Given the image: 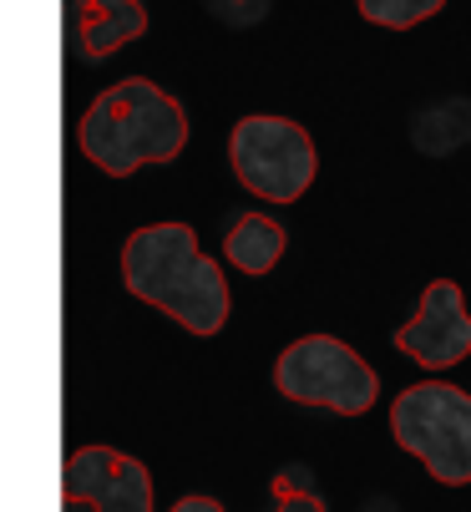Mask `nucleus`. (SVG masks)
I'll return each mask as SVG.
<instances>
[{"label": "nucleus", "mask_w": 471, "mask_h": 512, "mask_svg": "<svg viewBox=\"0 0 471 512\" xmlns=\"http://www.w3.org/2000/svg\"><path fill=\"white\" fill-rule=\"evenodd\" d=\"M122 284L193 335H218L228 320L223 269L198 249L193 224H147L122 244Z\"/></svg>", "instance_id": "nucleus-1"}, {"label": "nucleus", "mask_w": 471, "mask_h": 512, "mask_svg": "<svg viewBox=\"0 0 471 512\" xmlns=\"http://www.w3.org/2000/svg\"><path fill=\"white\" fill-rule=\"evenodd\" d=\"M183 142H188L183 107L147 77L107 87L76 122V148L107 178H132L147 163H173Z\"/></svg>", "instance_id": "nucleus-2"}, {"label": "nucleus", "mask_w": 471, "mask_h": 512, "mask_svg": "<svg viewBox=\"0 0 471 512\" xmlns=\"http://www.w3.org/2000/svg\"><path fill=\"white\" fill-rule=\"evenodd\" d=\"M396 442L446 487L471 482V396L446 381H426L396 396L390 406Z\"/></svg>", "instance_id": "nucleus-3"}, {"label": "nucleus", "mask_w": 471, "mask_h": 512, "mask_svg": "<svg viewBox=\"0 0 471 512\" xmlns=\"http://www.w3.org/2000/svg\"><path fill=\"white\" fill-rule=\"evenodd\" d=\"M274 386L299 406H325L340 416H365L380 396L375 371L335 335H304L284 345L274 360Z\"/></svg>", "instance_id": "nucleus-4"}, {"label": "nucleus", "mask_w": 471, "mask_h": 512, "mask_svg": "<svg viewBox=\"0 0 471 512\" xmlns=\"http://www.w3.org/2000/svg\"><path fill=\"white\" fill-rule=\"evenodd\" d=\"M228 163L249 193L294 203L314 183V142L289 117H244L228 137Z\"/></svg>", "instance_id": "nucleus-5"}, {"label": "nucleus", "mask_w": 471, "mask_h": 512, "mask_svg": "<svg viewBox=\"0 0 471 512\" xmlns=\"http://www.w3.org/2000/svg\"><path fill=\"white\" fill-rule=\"evenodd\" d=\"M61 497L92 512H152V477L112 447H76L61 467Z\"/></svg>", "instance_id": "nucleus-6"}, {"label": "nucleus", "mask_w": 471, "mask_h": 512, "mask_svg": "<svg viewBox=\"0 0 471 512\" xmlns=\"http://www.w3.org/2000/svg\"><path fill=\"white\" fill-rule=\"evenodd\" d=\"M396 345L411 360H421L426 371H446V365L471 355V315L461 305V284L456 279H436L426 289L416 320H406L396 330Z\"/></svg>", "instance_id": "nucleus-7"}, {"label": "nucleus", "mask_w": 471, "mask_h": 512, "mask_svg": "<svg viewBox=\"0 0 471 512\" xmlns=\"http://www.w3.org/2000/svg\"><path fill=\"white\" fill-rule=\"evenodd\" d=\"M147 31V6L142 0H82L76 6V41H82V56L102 61L117 46L137 41Z\"/></svg>", "instance_id": "nucleus-8"}, {"label": "nucleus", "mask_w": 471, "mask_h": 512, "mask_svg": "<svg viewBox=\"0 0 471 512\" xmlns=\"http://www.w3.org/2000/svg\"><path fill=\"white\" fill-rule=\"evenodd\" d=\"M284 224H274V218H264V213H244L239 224L228 229V239H223V254H228V264H239L244 274H269L279 259H284Z\"/></svg>", "instance_id": "nucleus-9"}, {"label": "nucleus", "mask_w": 471, "mask_h": 512, "mask_svg": "<svg viewBox=\"0 0 471 512\" xmlns=\"http://www.w3.org/2000/svg\"><path fill=\"white\" fill-rule=\"evenodd\" d=\"M355 6H360L365 21H375L385 31H411V26L431 21L446 0H355Z\"/></svg>", "instance_id": "nucleus-10"}, {"label": "nucleus", "mask_w": 471, "mask_h": 512, "mask_svg": "<svg viewBox=\"0 0 471 512\" xmlns=\"http://www.w3.org/2000/svg\"><path fill=\"white\" fill-rule=\"evenodd\" d=\"M274 512H325V502L309 497V492H289V482L279 477V507Z\"/></svg>", "instance_id": "nucleus-11"}, {"label": "nucleus", "mask_w": 471, "mask_h": 512, "mask_svg": "<svg viewBox=\"0 0 471 512\" xmlns=\"http://www.w3.org/2000/svg\"><path fill=\"white\" fill-rule=\"evenodd\" d=\"M173 512H223V507H218L213 497H183V502H178Z\"/></svg>", "instance_id": "nucleus-12"}]
</instances>
